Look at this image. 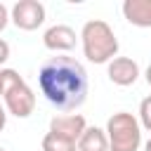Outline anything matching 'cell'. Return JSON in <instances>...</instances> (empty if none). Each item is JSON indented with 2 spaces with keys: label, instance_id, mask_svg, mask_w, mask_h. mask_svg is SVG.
I'll list each match as a JSON object with an SVG mask.
<instances>
[{
  "label": "cell",
  "instance_id": "2",
  "mask_svg": "<svg viewBox=\"0 0 151 151\" xmlns=\"http://www.w3.org/2000/svg\"><path fill=\"white\" fill-rule=\"evenodd\" d=\"M80 45H83V54L92 64H109L111 59L118 57V38L104 19L85 21L80 31Z\"/></svg>",
  "mask_w": 151,
  "mask_h": 151
},
{
  "label": "cell",
  "instance_id": "12",
  "mask_svg": "<svg viewBox=\"0 0 151 151\" xmlns=\"http://www.w3.org/2000/svg\"><path fill=\"white\" fill-rule=\"evenodd\" d=\"M137 120H139L142 130L151 132V94L142 99V104H139V113H137Z\"/></svg>",
  "mask_w": 151,
  "mask_h": 151
},
{
  "label": "cell",
  "instance_id": "11",
  "mask_svg": "<svg viewBox=\"0 0 151 151\" xmlns=\"http://www.w3.org/2000/svg\"><path fill=\"white\" fill-rule=\"evenodd\" d=\"M42 151H78V144L71 139H64L54 132H45L42 137Z\"/></svg>",
  "mask_w": 151,
  "mask_h": 151
},
{
  "label": "cell",
  "instance_id": "4",
  "mask_svg": "<svg viewBox=\"0 0 151 151\" xmlns=\"http://www.w3.org/2000/svg\"><path fill=\"white\" fill-rule=\"evenodd\" d=\"M109 151H139L142 146V125L134 113L118 111L106 120Z\"/></svg>",
  "mask_w": 151,
  "mask_h": 151
},
{
  "label": "cell",
  "instance_id": "15",
  "mask_svg": "<svg viewBox=\"0 0 151 151\" xmlns=\"http://www.w3.org/2000/svg\"><path fill=\"white\" fill-rule=\"evenodd\" d=\"M5 125H7V109L0 104V132L5 130Z\"/></svg>",
  "mask_w": 151,
  "mask_h": 151
},
{
  "label": "cell",
  "instance_id": "1",
  "mask_svg": "<svg viewBox=\"0 0 151 151\" xmlns=\"http://www.w3.org/2000/svg\"><path fill=\"white\" fill-rule=\"evenodd\" d=\"M40 94L59 111H76L85 104L90 92V80L85 66L66 54L50 57L38 71Z\"/></svg>",
  "mask_w": 151,
  "mask_h": 151
},
{
  "label": "cell",
  "instance_id": "3",
  "mask_svg": "<svg viewBox=\"0 0 151 151\" xmlns=\"http://www.w3.org/2000/svg\"><path fill=\"white\" fill-rule=\"evenodd\" d=\"M0 97L7 113L17 118H28L35 109V92L14 68H0Z\"/></svg>",
  "mask_w": 151,
  "mask_h": 151
},
{
  "label": "cell",
  "instance_id": "18",
  "mask_svg": "<svg viewBox=\"0 0 151 151\" xmlns=\"http://www.w3.org/2000/svg\"><path fill=\"white\" fill-rule=\"evenodd\" d=\"M0 151H5V149H2V146H0Z\"/></svg>",
  "mask_w": 151,
  "mask_h": 151
},
{
  "label": "cell",
  "instance_id": "7",
  "mask_svg": "<svg viewBox=\"0 0 151 151\" xmlns=\"http://www.w3.org/2000/svg\"><path fill=\"white\" fill-rule=\"evenodd\" d=\"M106 76L118 87H130L139 78V64L132 57H116L106 64Z\"/></svg>",
  "mask_w": 151,
  "mask_h": 151
},
{
  "label": "cell",
  "instance_id": "5",
  "mask_svg": "<svg viewBox=\"0 0 151 151\" xmlns=\"http://www.w3.org/2000/svg\"><path fill=\"white\" fill-rule=\"evenodd\" d=\"M9 21L21 31H35L45 24V5L38 0H17L9 9Z\"/></svg>",
  "mask_w": 151,
  "mask_h": 151
},
{
  "label": "cell",
  "instance_id": "10",
  "mask_svg": "<svg viewBox=\"0 0 151 151\" xmlns=\"http://www.w3.org/2000/svg\"><path fill=\"white\" fill-rule=\"evenodd\" d=\"M78 151H109L106 130H101L97 125H87V130L78 139Z\"/></svg>",
  "mask_w": 151,
  "mask_h": 151
},
{
  "label": "cell",
  "instance_id": "16",
  "mask_svg": "<svg viewBox=\"0 0 151 151\" xmlns=\"http://www.w3.org/2000/svg\"><path fill=\"white\" fill-rule=\"evenodd\" d=\"M144 78H146V83H149V87H151V64L146 66V71H144Z\"/></svg>",
  "mask_w": 151,
  "mask_h": 151
},
{
  "label": "cell",
  "instance_id": "6",
  "mask_svg": "<svg viewBox=\"0 0 151 151\" xmlns=\"http://www.w3.org/2000/svg\"><path fill=\"white\" fill-rule=\"evenodd\" d=\"M85 130H87L85 116H80V113H59V116H52L47 132H54V134H59V137L71 139V142L78 144V139L83 137Z\"/></svg>",
  "mask_w": 151,
  "mask_h": 151
},
{
  "label": "cell",
  "instance_id": "14",
  "mask_svg": "<svg viewBox=\"0 0 151 151\" xmlns=\"http://www.w3.org/2000/svg\"><path fill=\"white\" fill-rule=\"evenodd\" d=\"M7 59H9V45H7V40L0 38V66H2Z\"/></svg>",
  "mask_w": 151,
  "mask_h": 151
},
{
  "label": "cell",
  "instance_id": "9",
  "mask_svg": "<svg viewBox=\"0 0 151 151\" xmlns=\"http://www.w3.org/2000/svg\"><path fill=\"white\" fill-rule=\"evenodd\" d=\"M120 9L132 26L151 28V0H125Z\"/></svg>",
  "mask_w": 151,
  "mask_h": 151
},
{
  "label": "cell",
  "instance_id": "8",
  "mask_svg": "<svg viewBox=\"0 0 151 151\" xmlns=\"http://www.w3.org/2000/svg\"><path fill=\"white\" fill-rule=\"evenodd\" d=\"M78 40L80 35H76V31L66 24H54L42 33V45L52 52H71Z\"/></svg>",
  "mask_w": 151,
  "mask_h": 151
},
{
  "label": "cell",
  "instance_id": "17",
  "mask_svg": "<svg viewBox=\"0 0 151 151\" xmlns=\"http://www.w3.org/2000/svg\"><path fill=\"white\" fill-rule=\"evenodd\" d=\"M144 151H151V137H149V139L144 142Z\"/></svg>",
  "mask_w": 151,
  "mask_h": 151
},
{
  "label": "cell",
  "instance_id": "13",
  "mask_svg": "<svg viewBox=\"0 0 151 151\" xmlns=\"http://www.w3.org/2000/svg\"><path fill=\"white\" fill-rule=\"evenodd\" d=\"M7 24H9V9L0 2V33L7 28Z\"/></svg>",
  "mask_w": 151,
  "mask_h": 151
}]
</instances>
